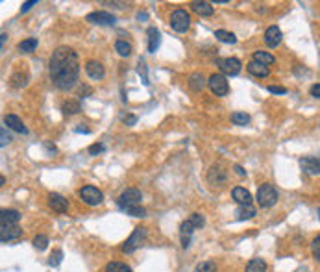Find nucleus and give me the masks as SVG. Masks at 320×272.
<instances>
[{"mask_svg": "<svg viewBox=\"0 0 320 272\" xmlns=\"http://www.w3.org/2000/svg\"><path fill=\"white\" fill-rule=\"evenodd\" d=\"M80 76V58L72 49L58 47L50 59V78L52 83L59 91L72 89Z\"/></svg>", "mask_w": 320, "mask_h": 272, "instance_id": "f257e3e1", "label": "nucleus"}, {"mask_svg": "<svg viewBox=\"0 0 320 272\" xmlns=\"http://www.w3.org/2000/svg\"><path fill=\"white\" fill-rule=\"evenodd\" d=\"M255 198H257L259 207L269 209V207H272L278 202V191H276V187L272 183H263V185H259Z\"/></svg>", "mask_w": 320, "mask_h": 272, "instance_id": "f03ea898", "label": "nucleus"}, {"mask_svg": "<svg viewBox=\"0 0 320 272\" xmlns=\"http://www.w3.org/2000/svg\"><path fill=\"white\" fill-rule=\"evenodd\" d=\"M144 241H146V228L144 226H137L134 230V233L128 237V241L120 247V250L124 252V254H132L134 250H137V248L143 245Z\"/></svg>", "mask_w": 320, "mask_h": 272, "instance_id": "7ed1b4c3", "label": "nucleus"}, {"mask_svg": "<svg viewBox=\"0 0 320 272\" xmlns=\"http://www.w3.org/2000/svg\"><path fill=\"white\" fill-rule=\"evenodd\" d=\"M191 26V15L187 13L185 9H176L170 15V28L178 33H185Z\"/></svg>", "mask_w": 320, "mask_h": 272, "instance_id": "20e7f679", "label": "nucleus"}, {"mask_svg": "<svg viewBox=\"0 0 320 272\" xmlns=\"http://www.w3.org/2000/svg\"><path fill=\"white\" fill-rule=\"evenodd\" d=\"M80 198L84 200V204L87 206H100L104 202V195L100 189H96L94 185H85L80 189Z\"/></svg>", "mask_w": 320, "mask_h": 272, "instance_id": "39448f33", "label": "nucleus"}, {"mask_svg": "<svg viewBox=\"0 0 320 272\" xmlns=\"http://www.w3.org/2000/svg\"><path fill=\"white\" fill-rule=\"evenodd\" d=\"M141 191L135 189V187H130V189L122 191V195L118 197V207L120 209H124V207H130V206H141Z\"/></svg>", "mask_w": 320, "mask_h": 272, "instance_id": "423d86ee", "label": "nucleus"}, {"mask_svg": "<svg viewBox=\"0 0 320 272\" xmlns=\"http://www.w3.org/2000/svg\"><path fill=\"white\" fill-rule=\"evenodd\" d=\"M207 85H209V89L213 91L215 97H226L228 91H229V85H228L226 78L222 74H211L209 80H207Z\"/></svg>", "mask_w": 320, "mask_h": 272, "instance_id": "0eeeda50", "label": "nucleus"}, {"mask_svg": "<svg viewBox=\"0 0 320 272\" xmlns=\"http://www.w3.org/2000/svg\"><path fill=\"white\" fill-rule=\"evenodd\" d=\"M217 65L220 67V71H222L224 74L235 76V74L241 73V67H243V63H241L237 58H224V59H219V61H217Z\"/></svg>", "mask_w": 320, "mask_h": 272, "instance_id": "6e6552de", "label": "nucleus"}, {"mask_svg": "<svg viewBox=\"0 0 320 272\" xmlns=\"http://www.w3.org/2000/svg\"><path fill=\"white\" fill-rule=\"evenodd\" d=\"M85 19H87V23H91V25H98V26L115 25V17L111 15V13H108V11H94V13H89Z\"/></svg>", "mask_w": 320, "mask_h": 272, "instance_id": "1a4fd4ad", "label": "nucleus"}, {"mask_svg": "<svg viewBox=\"0 0 320 272\" xmlns=\"http://www.w3.org/2000/svg\"><path fill=\"white\" fill-rule=\"evenodd\" d=\"M21 221V213L17 209H2L0 211V228H11L17 226Z\"/></svg>", "mask_w": 320, "mask_h": 272, "instance_id": "9d476101", "label": "nucleus"}, {"mask_svg": "<svg viewBox=\"0 0 320 272\" xmlns=\"http://www.w3.org/2000/svg\"><path fill=\"white\" fill-rule=\"evenodd\" d=\"M281 39H283V33H281V30H279L278 26H269V28H267V32H265V45H267L269 49L279 47Z\"/></svg>", "mask_w": 320, "mask_h": 272, "instance_id": "9b49d317", "label": "nucleus"}, {"mask_svg": "<svg viewBox=\"0 0 320 272\" xmlns=\"http://www.w3.org/2000/svg\"><path fill=\"white\" fill-rule=\"evenodd\" d=\"M85 73H87V76H89L91 80H102V78L106 76V71H104L102 63L100 61H94V59H89V61L85 63Z\"/></svg>", "mask_w": 320, "mask_h": 272, "instance_id": "f8f14e48", "label": "nucleus"}, {"mask_svg": "<svg viewBox=\"0 0 320 272\" xmlns=\"http://www.w3.org/2000/svg\"><path fill=\"white\" fill-rule=\"evenodd\" d=\"M48 206H50L54 211H58V213H67L69 202H67V198H63L61 195H58V193H50V195H48Z\"/></svg>", "mask_w": 320, "mask_h": 272, "instance_id": "ddd939ff", "label": "nucleus"}, {"mask_svg": "<svg viewBox=\"0 0 320 272\" xmlns=\"http://www.w3.org/2000/svg\"><path fill=\"white\" fill-rule=\"evenodd\" d=\"M231 197H233V200H235L239 206H252V195L245 187H233Z\"/></svg>", "mask_w": 320, "mask_h": 272, "instance_id": "4468645a", "label": "nucleus"}, {"mask_svg": "<svg viewBox=\"0 0 320 272\" xmlns=\"http://www.w3.org/2000/svg\"><path fill=\"white\" fill-rule=\"evenodd\" d=\"M23 235V230L19 226H11V228H0V241L6 245L9 241H17Z\"/></svg>", "mask_w": 320, "mask_h": 272, "instance_id": "2eb2a0df", "label": "nucleus"}, {"mask_svg": "<svg viewBox=\"0 0 320 272\" xmlns=\"http://www.w3.org/2000/svg\"><path fill=\"white\" fill-rule=\"evenodd\" d=\"M300 165L307 174L311 176H319L320 174V165H319V159L317 157H302L300 159Z\"/></svg>", "mask_w": 320, "mask_h": 272, "instance_id": "dca6fc26", "label": "nucleus"}, {"mask_svg": "<svg viewBox=\"0 0 320 272\" xmlns=\"http://www.w3.org/2000/svg\"><path fill=\"white\" fill-rule=\"evenodd\" d=\"M246 71H248L252 76H255V78H267V76L270 74L269 67L261 65V63H257V61H253V59L246 65Z\"/></svg>", "mask_w": 320, "mask_h": 272, "instance_id": "f3484780", "label": "nucleus"}, {"mask_svg": "<svg viewBox=\"0 0 320 272\" xmlns=\"http://www.w3.org/2000/svg\"><path fill=\"white\" fill-rule=\"evenodd\" d=\"M191 9H193L194 13H198L200 17H211L213 11H215L213 4L211 2H204V0H200V2H191Z\"/></svg>", "mask_w": 320, "mask_h": 272, "instance_id": "a211bd4d", "label": "nucleus"}, {"mask_svg": "<svg viewBox=\"0 0 320 272\" xmlns=\"http://www.w3.org/2000/svg\"><path fill=\"white\" fill-rule=\"evenodd\" d=\"M4 124H6L8 128H11V130L19 132V133H28V128H26L24 123H23L17 115H6V117H4Z\"/></svg>", "mask_w": 320, "mask_h": 272, "instance_id": "6ab92c4d", "label": "nucleus"}, {"mask_svg": "<svg viewBox=\"0 0 320 272\" xmlns=\"http://www.w3.org/2000/svg\"><path fill=\"white\" fill-rule=\"evenodd\" d=\"M193 231H194L193 223H191V221L187 219L185 223L182 224V247H183V248L189 247V243H191V235H193Z\"/></svg>", "mask_w": 320, "mask_h": 272, "instance_id": "aec40b11", "label": "nucleus"}, {"mask_svg": "<svg viewBox=\"0 0 320 272\" xmlns=\"http://www.w3.org/2000/svg\"><path fill=\"white\" fill-rule=\"evenodd\" d=\"M209 181L215 185H222L226 183V171H222L219 167H213L209 171Z\"/></svg>", "mask_w": 320, "mask_h": 272, "instance_id": "412c9836", "label": "nucleus"}, {"mask_svg": "<svg viewBox=\"0 0 320 272\" xmlns=\"http://www.w3.org/2000/svg\"><path fill=\"white\" fill-rule=\"evenodd\" d=\"M160 32L156 30V28H148V52L150 54H154L156 50H158V47H160Z\"/></svg>", "mask_w": 320, "mask_h": 272, "instance_id": "4be33fe9", "label": "nucleus"}, {"mask_svg": "<svg viewBox=\"0 0 320 272\" xmlns=\"http://www.w3.org/2000/svg\"><path fill=\"white\" fill-rule=\"evenodd\" d=\"M206 78H204L200 73H193V74L189 76V87L193 91H202L206 87Z\"/></svg>", "mask_w": 320, "mask_h": 272, "instance_id": "5701e85b", "label": "nucleus"}, {"mask_svg": "<svg viewBox=\"0 0 320 272\" xmlns=\"http://www.w3.org/2000/svg\"><path fill=\"white\" fill-rule=\"evenodd\" d=\"M253 61H257V63H261V65H272L276 59L274 56L270 54V52H265V50H257V52H253Z\"/></svg>", "mask_w": 320, "mask_h": 272, "instance_id": "b1692460", "label": "nucleus"}, {"mask_svg": "<svg viewBox=\"0 0 320 272\" xmlns=\"http://www.w3.org/2000/svg\"><path fill=\"white\" fill-rule=\"evenodd\" d=\"M61 111L65 115H76V113H80V102L78 100H65L61 106Z\"/></svg>", "mask_w": 320, "mask_h": 272, "instance_id": "393cba45", "label": "nucleus"}, {"mask_svg": "<svg viewBox=\"0 0 320 272\" xmlns=\"http://www.w3.org/2000/svg\"><path fill=\"white\" fill-rule=\"evenodd\" d=\"M246 272H267V263L259 257L250 259L248 265H246Z\"/></svg>", "mask_w": 320, "mask_h": 272, "instance_id": "a878e982", "label": "nucleus"}, {"mask_svg": "<svg viewBox=\"0 0 320 272\" xmlns=\"http://www.w3.org/2000/svg\"><path fill=\"white\" fill-rule=\"evenodd\" d=\"M35 49H37V39H35V37H28V39L19 43V50H21L23 54H30V52H34Z\"/></svg>", "mask_w": 320, "mask_h": 272, "instance_id": "bb28decb", "label": "nucleus"}, {"mask_svg": "<svg viewBox=\"0 0 320 272\" xmlns=\"http://www.w3.org/2000/svg\"><path fill=\"white\" fill-rule=\"evenodd\" d=\"M115 50H117L118 56L128 58V56L132 54V45H130L128 41H124V39H118V41L115 43Z\"/></svg>", "mask_w": 320, "mask_h": 272, "instance_id": "cd10ccee", "label": "nucleus"}, {"mask_svg": "<svg viewBox=\"0 0 320 272\" xmlns=\"http://www.w3.org/2000/svg\"><path fill=\"white\" fill-rule=\"evenodd\" d=\"M26 82H28V76L23 74V73H15V74L9 78V85H11V87H15V89H19V87H24Z\"/></svg>", "mask_w": 320, "mask_h": 272, "instance_id": "c85d7f7f", "label": "nucleus"}, {"mask_svg": "<svg viewBox=\"0 0 320 272\" xmlns=\"http://www.w3.org/2000/svg\"><path fill=\"white\" fill-rule=\"evenodd\" d=\"M215 37H217L219 41H222V43H229V45H233V43H237L235 33L226 32V30H217V32H215Z\"/></svg>", "mask_w": 320, "mask_h": 272, "instance_id": "c756f323", "label": "nucleus"}, {"mask_svg": "<svg viewBox=\"0 0 320 272\" xmlns=\"http://www.w3.org/2000/svg\"><path fill=\"white\" fill-rule=\"evenodd\" d=\"M106 272H134L128 265L118 263V261H111V263L106 265Z\"/></svg>", "mask_w": 320, "mask_h": 272, "instance_id": "7c9ffc66", "label": "nucleus"}, {"mask_svg": "<svg viewBox=\"0 0 320 272\" xmlns=\"http://www.w3.org/2000/svg\"><path fill=\"white\" fill-rule=\"evenodd\" d=\"M231 123L239 124V126H246V124L250 123V115L245 113V111H237V113L231 115Z\"/></svg>", "mask_w": 320, "mask_h": 272, "instance_id": "2f4dec72", "label": "nucleus"}, {"mask_svg": "<svg viewBox=\"0 0 320 272\" xmlns=\"http://www.w3.org/2000/svg\"><path fill=\"white\" fill-rule=\"evenodd\" d=\"M194 272H217V265L213 261H202L200 265H196Z\"/></svg>", "mask_w": 320, "mask_h": 272, "instance_id": "473e14b6", "label": "nucleus"}, {"mask_svg": "<svg viewBox=\"0 0 320 272\" xmlns=\"http://www.w3.org/2000/svg\"><path fill=\"white\" fill-rule=\"evenodd\" d=\"M252 217H255V207L241 206V209H239V219H252Z\"/></svg>", "mask_w": 320, "mask_h": 272, "instance_id": "72a5a7b5", "label": "nucleus"}, {"mask_svg": "<svg viewBox=\"0 0 320 272\" xmlns=\"http://www.w3.org/2000/svg\"><path fill=\"white\" fill-rule=\"evenodd\" d=\"M122 211H126L128 215H132V217H144L146 211H144V207L141 206H130V207H124Z\"/></svg>", "mask_w": 320, "mask_h": 272, "instance_id": "f704fd0d", "label": "nucleus"}, {"mask_svg": "<svg viewBox=\"0 0 320 272\" xmlns=\"http://www.w3.org/2000/svg\"><path fill=\"white\" fill-rule=\"evenodd\" d=\"M34 247L37 248V250H45V248L48 247V237H46V235H35Z\"/></svg>", "mask_w": 320, "mask_h": 272, "instance_id": "c9c22d12", "label": "nucleus"}, {"mask_svg": "<svg viewBox=\"0 0 320 272\" xmlns=\"http://www.w3.org/2000/svg\"><path fill=\"white\" fill-rule=\"evenodd\" d=\"M61 259H63V252L61 250H54L50 254V257H48V265L50 267H58L61 263Z\"/></svg>", "mask_w": 320, "mask_h": 272, "instance_id": "e433bc0d", "label": "nucleus"}, {"mask_svg": "<svg viewBox=\"0 0 320 272\" xmlns=\"http://www.w3.org/2000/svg\"><path fill=\"white\" fill-rule=\"evenodd\" d=\"M311 252H313V257H315L317 261H320V235H317V237L313 239V243H311Z\"/></svg>", "mask_w": 320, "mask_h": 272, "instance_id": "4c0bfd02", "label": "nucleus"}, {"mask_svg": "<svg viewBox=\"0 0 320 272\" xmlns=\"http://www.w3.org/2000/svg\"><path fill=\"white\" fill-rule=\"evenodd\" d=\"M191 223H193L194 228H202L204 226V217L200 213H193L191 215V219H189Z\"/></svg>", "mask_w": 320, "mask_h": 272, "instance_id": "58836bf2", "label": "nucleus"}, {"mask_svg": "<svg viewBox=\"0 0 320 272\" xmlns=\"http://www.w3.org/2000/svg\"><path fill=\"white\" fill-rule=\"evenodd\" d=\"M0 137H2V141H0V145H2V147H6L9 141H11V137H9L8 130H6V126H4L2 130H0Z\"/></svg>", "mask_w": 320, "mask_h": 272, "instance_id": "ea45409f", "label": "nucleus"}, {"mask_svg": "<svg viewBox=\"0 0 320 272\" xmlns=\"http://www.w3.org/2000/svg\"><path fill=\"white\" fill-rule=\"evenodd\" d=\"M104 150H106V147H104L102 143H98V145H91V147H89V154L96 156V154H100V152H104Z\"/></svg>", "mask_w": 320, "mask_h": 272, "instance_id": "a19ab883", "label": "nucleus"}, {"mask_svg": "<svg viewBox=\"0 0 320 272\" xmlns=\"http://www.w3.org/2000/svg\"><path fill=\"white\" fill-rule=\"evenodd\" d=\"M269 93H274V95H285L287 89L285 87H279V85H269Z\"/></svg>", "mask_w": 320, "mask_h": 272, "instance_id": "79ce46f5", "label": "nucleus"}, {"mask_svg": "<svg viewBox=\"0 0 320 272\" xmlns=\"http://www.w3.org/2000/svg\"><path fill=\"white\" fill-rule=\"evenodd\" d=\"M309 93H311V97H315V99H320V83H315V85H311Z\"/></svg>", "mask_w": 320, "mask_h": 272, "instance_id": "37998d69", "label": "nucleus"}, {"mask_svg": "<svg viewBox=\"0 0 320 272\" xmlns=\"http://www.w3.org/2000/svg\"><path fill=\"white\" fill-rule=\"evenodd\" d=\"M35 4H37V0H30V2H24V4H23V8H21V11H23V13H26V11L32 8V6H35Z\"/></svg>", "mask_w": 320, "mask_h": 272, "instance_id": "c03bdc74", "label": "nucleus"}, {"mask_svg": "<svg viewBox=\"0 0 320 272\" xmlns=\"http://www.w3.org/2000/svg\"><path fill=\"white\" fill-rule=\"evenodd\" d=\"M122 121H124L128 126H134V124L137 123V117H135V115H126L124 119H122Z\"/></svg>", "mask_w": 320, "mask_h": 272, "instance_id": "a18cd8bd", "label": "nucleus"}, {"mask_svg": "<svg viewBox=\"0 0 320 272\" xmlns=\"http://www.w3.org/2000/svg\"><path fill=\"white\" fill-rule=\"evenodd\" d=\"M233 169H235V173L239 174V176H245V174H246V171H245V169H243L241 165H235Z\"/></svg>", "mask_w": 320, "mask_h": 272, "instance_id": "49530a36", "label": "nucleus"}, {"mask_svg": "<svg viewBox=\"0 0 320 272\" xmlns=\"http://www.w3.org/2000/svg\"><path fill=\"white\" fill-rule=\"evenodd\" d=\"M6 37H8V35H6V33L2 32V35H0V43H2V50H4V43H6Z\"/></svg>", "mask_w": 320, "mask_h": 272, "instance_id": "de8ad7c7", "label": "nucleus"}, {"mask_svg": "<svg viewBox=\"0 0 320 272\" xmlns=\"http://www.w3.org/2000/svg\"><path fill=\"white\" fill-rule=\"evenodd\" d=\"M137 19H139V21H141V19H148V15H146V13H139V15H137Z\"/></svg>", "mask_w": 320, "mask_h": 272, "instance_id": "09e8293b", "label": "nucleus"}, {"mask_svg": "<svg viewBox=\"0 0 320 272\" xmlns=\"http://www.w3.org/2000/svg\"><path fill=\"white\" fill-rule=\"evenodd\" d=\"M317 159H319V165H320V156H319V157H317Z\"/></svg>", "mask_w": 320, "mask_h": 272, "instance_id": "8fccbe9b", "label": "nucleus"}, {"mask_svg": "<svg viewBox=\"0 0 320 272\" xmlns=\"http://www.w3.org/2000/svg\"><path fill=\"white\" fill-rule=\"evenodd\" d=\"M319 219H320V207H319Z\"/></svg>", "mask_w": 320, "mask_h": 272, "instance_id": "3c124183", "label": "nucleus"}]
</instances>
